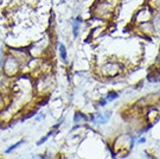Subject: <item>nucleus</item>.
Instances as JSON below:
<instances>
[{"mask_svg": "<svg viewBox=\"0 0 160 159\" xmlns=\"http://www.w3.org/2000/svg\"><path fill=\"white\" fill-rule=\"evenodd\" d=\"M59 50H60V55H61L62 59H63L66 62L67 61V53H66V48H65V46L63 44H60Z\"/></svg>", "mask_w": 160, "mask_h": 159, "instance_id": "nucleus-1", "label": "nucleus"}, {"mask_svg": "<svg viewBox=\"0 0 160 159\" xmlns=\"http://www.w3.org/2000/svg\"><path fill=\"white\" fill-rule=\"evenodd\" d=\"M79 34V21H76L75 24H74V36L75 37H78Z\"/></svg>", "mask_w": 160, "mask_h": 159, "instance_id": "nucleus-2", "label": "nucleus"}, {"mask_svg": "<svg viewBox=\"0 0 160 159\" xmlns=\"http://www.w3.org/2000/svg\"><path fill=\"white\" fill-rule=\"evenodd\" d=\"M21 142H19L18 143H16V144H15V146H13V147H10L9 149H7V150H6V152H10V151H11L12 149L16 148V147H17L19 146V144H21Z\"/></svg>", "mask_w": 160, "mask_h": 159, "instance_id": "nucleus-3", "label": "nucleus"}]
</instances>
